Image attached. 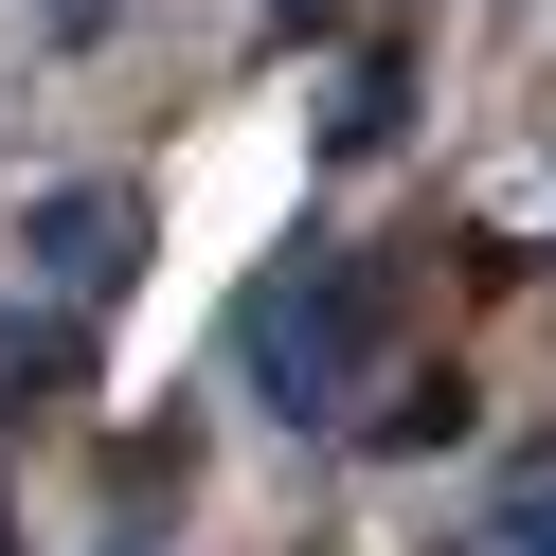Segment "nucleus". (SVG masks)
I'll return each mask as SVG.
<instances>
[{
  "label": "nucleus",
  "instance_id": "nucleus-4",
  "mask_svg": "<svg viewBox=\"0 0 556 556\" xmlns=\"http://www.w3.org/2000/svg\"><path fill=\"white\" fill-rule=\"evenodd\" d=\"M467 413H484V395H467V377H413V395H395V413H377V448H395V467H413V448H467Z\"/></svg>",
  "mask_w": 556,
  "mask_h": 556
},
{
  "label": "nucleus",
  "instance_id": "nucleus-1",
  "mask_svg": "<svg viewBox=\"0 0 556 556\" xmlns=\"http://www.w3.org/2000/svg\"><path fill=\"white\" fill-rule=\"evenodd\" d=\"M377 324H395V269H377V252H341V233H305V252L269 269L252 305H233V359H252V395L305 431V413H341V395H359Z\"/></svg>",
  "mask_w": 556,
  "mask_h": 556
},
{
  "label": "nucleus",
  "instance_id": "nucleus-3",
  "mask_svg": "<svg viewBox=\"0 0 556 556\" xmlns=\"http://www.w3.org/2000/svg\"><path fill=\"white\" fill-rule=\"evenodd\" d=\"M395 126H413V54L377 37L359 73H341V109H324V162H377V144H395Z\"/></svg>",
  "mask_w": 556,
  "mask_h": 556
},
{
  "label": "nucleus",
  "instance_id": "nucleus-2",
  "mask_svg": "<svg viewBox=\"0 0 556 556\" xmlns=\"http://www.w3.org/2000/svg\"><path fill=\"white\" fill-rule=\"evenodd\" d=\"M18 252H37V288H73V305H109L126 269H144V198H126V180H54L37 216H18Z\"/></svg>",
  "mask_w": 556,
  "mask_h": 556
},
{
  "label": "nucleus",
  "instance_id": "nucleus-5",
  "mask_svg": "<svg viewBox=\"0 0 556 556\" xmlns=\"http://www.w3.org/2000/svg\"><path fill=\"white\" fill-rule=\"evenodd\" d=\"M503 556H556V484H520V503H503Z\"/></svg>",
  "mask_w": 556,
  "mask_h": 556
}]
</instances>
